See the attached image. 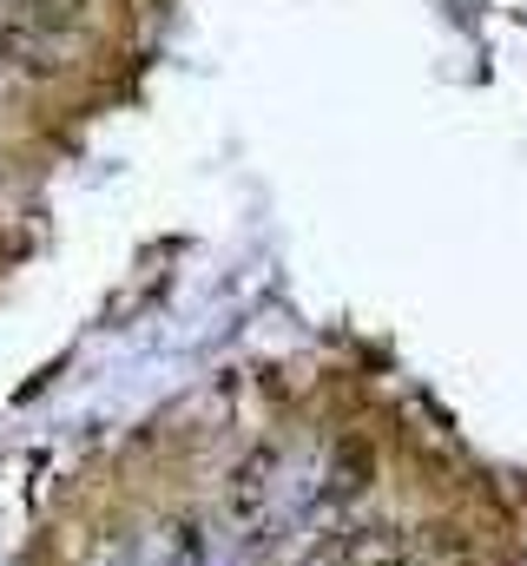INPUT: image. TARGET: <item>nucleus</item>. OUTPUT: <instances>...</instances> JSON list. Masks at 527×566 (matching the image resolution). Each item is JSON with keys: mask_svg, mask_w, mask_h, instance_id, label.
Instances as JSON below:
<instances>
[{"mask_svg": "<svg viewBox=\"0 0 527 566\" xmlns=\"http://www.w3.org/2000/svg\"><path fill=\"white\" fill-rule=\"evenodd\" d=\"M383 554H409V527H395V521H343V527H323L290 566H370Z\"/></svg>", "mask_w": 527, "mask_h": 566, "instance_id": "obj_1", "label": "nucleus"}, {"mask_svg": "<svg viewBox=\"0 0 527 566\" xmlns=\"http://www.w3.org/2000/svg\"><path fill=\"white\" fill-rule=\"evenodd\" d=\"M277 468H283V448H251L238 468H231V481H225V514L238 521V527H258L264 514H270V501H277Z\"/></svg>", "mask_w": 527, "mask_h": 566, "instance_id": "obj_2", "label": "nucleus"}, {"mask_svg": "<svg viewBox=\"0 0 527 566\" xmlns=\"http://www.w3.org/2000/svg\"><path fill=\"white\" fill-rule=\"evenodd\" d=\"M370 481H376V448H370V441H343V448L330 454V468H323V488H317L310 514H343V507H356V501L370 494Z\"/></svg>", "mask_w": 527, "mask_h": 566, "instance_id": "obj_3", "label": "nucleus"}, {"mask_svg": "<svg viewBox=\"0 0 527 566\" xmlns=\"http://www.w3.org/2000/svg\"><path fill=\"white\" fill-rule=\"evenodd\" d=\"M0 66L33 73V80H53V73L66 66L60 33H46V27H27V20H7V13H0Z\"/></svg>", "mask_w": 527, "mask_h": 566, "instance_id": "obj_4", "label": "nucleus"}, {"mask_svg": "<svg viewBox=\"0 0 527 566\" xmlns=\"http://www.w3.org/2000/svg\"><path fill=\"white\" fill-rule=\"evenodd\" d=\"M152 566H211V541H205V521L198 514H178L158 527V547H152Z\"/></svg>", "mask_w": 527, "mask_h": 566, "instance_id": "obj_5", "label": "nucleus"}, {"mask_svg": "<svg viewBox=\"0 0 527 566\" xmlns=\"http://www.w3.org/2000/svg\"><path fill=\"white\" fill-rule=\"evenodd\" d=\"M7 20H27V27H46V33H73L86 20V0H0Z\"/></svg>", "mask_w": 527, "mask_h": 566, "instance_id": "obj_6", "label": "nucleus"}, {"mask_svg": "<svg viewBox=\"0 0 527 566\" xmlns=\"http://www.w3.org/2000/svg\"><path fill=\"white\" fill-rule=\"evenodd\" d=\"M80 566H138V554H132L126 534H100L93 547H86V560Z\"/></svg>", "mask_w": 527, "mask_h": 566, "instance_id": "obj_7", "label": "nucleus"}, {"mask_svg": "<svg viewBox=\"0 0 527 566\" xmlns=\"http://www.w3.org/2000/svg\"><path fill=\"white\" fill-rule=\"evenodd\" d=\"M370 566H422L415 554H383V560H370Z\"/></svg>", "mask_w": 527, "mask_h": 566, "instance_id": "obj_8", "label": "nucleus"}]
</instances>
